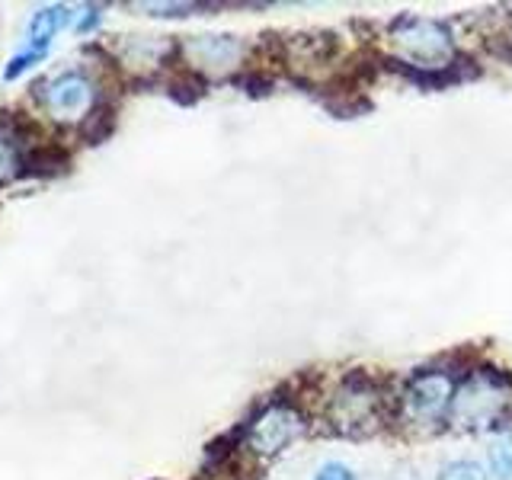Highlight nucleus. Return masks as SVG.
<instances>
[{
	"label": "nucleus",
	"mask_w": 512,
	"mask_h": 480,
	"mask_svg": "<svg viewBox=\"0 0 512 480\" xmlns=\"http://www.w3.org/2000/svg\"><path fill=\"white\" fill-rule=\"evenodd\" d=\"M512 407V378L503 368H474L461 381L452 400L448 423L461 429H487L496 426Z\"/></svg>",
	"instance_id": "f257e3e1"
},
{
	"label": "nucleus",
	"mask_w": 512,
	"mask_h": 480,
	"mask_svg": "<svg viewBox=\"0 0 512 480\" xmlns=\"http://www.w3.org/2000/svg\"><path fill=\"white\" fill-rule=\"evenodd\" d=\"M391 45H394V64L410 71H452L455 68V39L448 26L426 16H397L391 23Z\"/></svg>",
	"instance_id": "f03ea898"
},
{
	"label": "nucleus",
	"mask_w": 512,
	"mask_h": 480,
	"mask_svg": "<svg viewBox=\"0 0 512 480\" xmlns=\"http://www.w3.org/2000/svg\"><path fill=\"white\" fill-rule=\"evenodd\" d=\"M384 407L388 397L378 381L368 375H346L327 404V420L343 436H372L384 420Z\"/></svg>",
	"instance_id": "7ed1b4c3"
},
{
	"label": "nucleus",
	"mask_w": 512,
	"mask_h": 480,
	"mask_svg": "<svg viewBox=\"0 0 512 480\" xmlns=\"http://www.w3.org/2000/svg\"><path fill=\"white\" fill-rule=\"evenodd\" d=\"M304 426H308V423H304L301 410L292 404V400L272 397L250 416L244 426H240L237 442L244 448H250L253 455L272 458V455L285 452L288 445H295L301 439Z\"/></svg>",
	"instance_id": "20e7f679"
},
{
	"label": "nucleus",
	"mask_w": 512,
	"mask_h": 480,
	"mask_svg": "<svg viewBox=\"0 0 512 480\" xmlns=\"http://www.w3.org/2000/svg\"><path fill=\"white\" fill-rule=\"evenodd\" d=\"M458 391V378L445 368H423L416 372L404 394H400V413L407 416L410 423H448V413H452V400Z\"/></svg>",
	"instance_id": "39448f33"
},
{
	"label": "nucleus",
	"mask_w": 512,
	"mask_h": 480,
	"mask_svg": "<svg viewBox=\"0 0 512 480\" xmlns=\"http://www.w3.org/2000/svg\"><path fill=\"white\" fill-rule=\"evenodd\" d=\"M36 100L52 112L55 119H87L96 106V87L87 71H64L36 84Z\"/></svg>",
	"instance_id": "423d86ee"
},
{
	"label": "nucleus",
	"mask_w": 512,
	"mask_h": 480,
	"mask_svg": "<svg viewBox=\"0 0 512 480\" xmlns=\"http://www.w3.org/2000/svg\"><path fill=\"white\" fill-rule=\"evenodd\" d=\"M71 10L64 4H52V7H42L32 13L29 20V32H26V48H20L4 68V80H16L20 74H26L29 68H36L39 61H45L48 48H52L55 36L61 32V26L68 23Z\"/></svg>",
	"instance_id": "0eeeda50"
},
{
	"label": "nucleus",
	"mask_w": 512,
	"mask_h": 480,
	"mask_svg": "<svg viewBox=\"0 0 512 480\" xmlns=\"http://www.w3.org/2000/svg\"><path fill=\"white\" fill-rule=\"evenodd\" d=\"M183 52L192 61V68L221 74L237 68L240 55H244V42L234 36H192L189 42H183Z\"/></svg>",
	"instance_id": "6e6552de"
},
{
	"label": "nucleus",
	"mask_w": 512,
	"mask_h": 480,
	"mask_svg": "<svg viewBox=\"0 0 512 480\" xmlns=\"http://www.w3.org/2000/svg\"><path fill=\"white\" fill-rule=\"evenodd\" d=\"M68 167V151H61L58 144H29L20 160V176H55Z\"/></svg>",
	"instance_id": "1a4fd4ad"
},
{
	"label": "nucleus",
	"mask_w": 512,
	"mask_h": 480,
	"mask_svg": "<svg viewBox=\"0 0 512 480\" xmlns=\"http://www.w3.org/2000/svg\"><path fill=\"white\" fill-rule=\"evenodd\" d=\"M23 125L13 119V112L0 116V183L10 176H20V160H23Z\"/></svg>",
	"instance_id": "9d476101"
},
{
	"label": "nucleus",
	"mask_w": 512,
	"mask_h": 480,
	"mask_svg": "<svg viewBox=\"0 0 512 480\" xmlns=\"http://www.w3.org/2000/svg\"><path fill=\"white\" fill-rule=\"evenodd\" d=\"M490 477L493 480H512V436L496 439L490 448Z\"/></svg>",
	"instance_id": "9b49d317"
},
{
	"label": "nucleus",
	"mask_w": 512,
	"mask_h": 480,
	"mask_svg": "<svg viewBox=\"0 0 512 480\" xmlns=\"http://www.w3.org/2000/svg\"><path fill=\"white\" fill-rule=\"evenodd\" d=\"M439 480H490V471L480 468L477 461H452L442 468Z\"/></svg>",
	"instance_id": "f8f14e48"
},
{
	"label": "nucleus",
	"mask_w": 512,
	"mask_h": 480,
	"mask_svg": "<svg viewBox=\"0 0 512 480\" xmlns=\"http://www.w3.org/2000/svg\"><path fill=\"white\" fill-rule=\"evenodd\" d=\"M314 480H359V477H356V471H352L349 464H343V461H324V464L317 468Z\"/></svg>",
	"instance_id": "ddd939ff"
},
{
	"label": "nucleus",
	"mask_w": 512,
	"mask_h": 480,
	"mask_svg": "<svg viewBox=\"0 0 512 480\" xmlns=\"http://www.w3.org/2000/svg\"><path fill=\"white\" fill-rule=\"evenodd\" d=\"M103 7H96V4H90V7H84V16H80V23H77V32H80V36H84V32H90L96 23H100V13Z\"/></svg>",
	"instance_id": "4468645a"
}]
</instances>
